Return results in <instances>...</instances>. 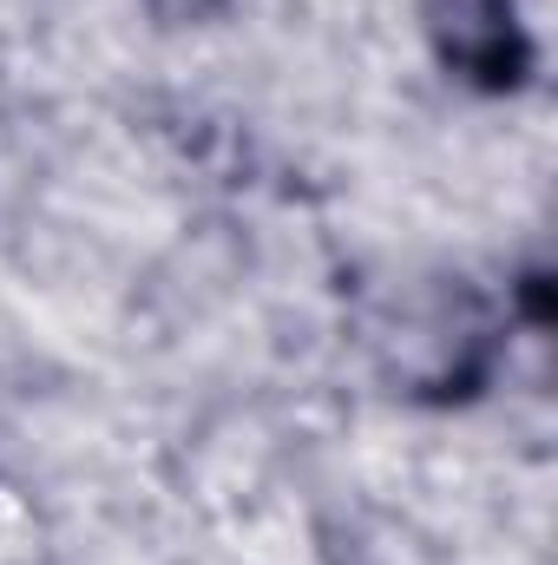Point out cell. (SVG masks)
<instances>
[{
	"mask_svg": "<svg viewBox=\"0 0 558 565\" xmlns=\"http://www.w3.org/2000/svg\"><path fill=\"white\" fill-rule=\"evenodd\" d=\"M427 13V33L433 46L486 79V86H513L519 66H526V40H519V20H513V0H420Z\"/></svg>",
	"mask_w": 558,
	"mask_h": 565,
	"instance_id": "cell-1",
	"label": "cell"
}]
</instances>
